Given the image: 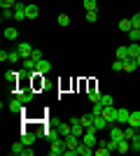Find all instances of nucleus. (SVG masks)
Listing matches in <instances>:
<instances>
[{
	"label": "nucleus",
	"mask_w": 140,
	"mask_h": 156,
	"mask_svg": "<svg viewBox=\"0 0 140 156\" xmlns=\"http://www.w3.org/2000/svg\"><path fill=\"white\" fill-rule=\"evenodd\" d=\"M131 28H133V23H131V19H121V21H119V30H121V33H128V30H131Z\"/></svg>",
	"instance_id": "obj_20"
},
{
	"label": "nucleus",
	"mask_w": 140,
	"mask_h": 156,
	"mask_svg": "<svg viewBox=\"0 0 140 156\" xmlns=\"http://www.w3.org/2000/svg\"><path fill=\"white\" fill-rule=\"evenodd\" d=\"M52 70V63L47 58H42V61H38V72H42V75H47V72Z\"/></svg>",
	"instance_id": "obj_13"
},
{
	"label": "nucleus",
	"mask_w": 140,
	"mask_h": 156,
	"mask_svg": "<svg viewBox=\"0 0 140 156\" xmlns=\"http://www.w3.org/2000/svg\"><path fill=\"white\" fill-rule=\"evenodd\" d=\"M14 96L19 98V100H21L23 105H26V103H31V100H33V96H35V89H33V86H26V89H19V91L14 93Z\"/></svg>",
	"instance_id": "obj_1"
},
{
	"label": "nucleus",
	"mask_w": 140,
	"mask_h": 156,
	"mask_svg": "<svg viewBox=\"0 0 140 156\" xmlns=\"http://www.w3.org/2000/svg\"><path fill=\"white\" fill-rule=\"evenodd\" d=\"M138 54H140V42H131V44H128V56L135 58Z\"/></svg>",
	"instance_id": "obj_16"
},
{
	"label": "nucleus",
	"mask_w": 140,
	"mask_h": 156,
	"mask_svg": "<svg viewBox=\"0 0 140 156\" xmlns=\"http://www.w3.org/2000/svg\"><path fill=\"white\" fill-rule=\"evenodd\" d=\"M138 137H140V130H138Z\"/></svg>",
	"instance_id": "obj_39"
},
{
	"label": "nucleus",
	"mask_w": 140,
	"mask_h": 156,
	"mask_svg": "<svg viewBox=\"0 0 140 156\" xmlns=\"http://www.w3.org/2000/svg\"><path fill=\"white\" fill-rule=\"evenodd\" d=\"M128 126L140 130V112H131V119H128Z\"/></svg>",
	"instance_id": "obj_15"
},
{
	"label": "nucleus",
	"mask_w": 140,
	"mask_h": 156,
	"mask_svg": "<svg viewBox=\"0 0 140 156\" xmlns=\"http://www.w3.org/2000/svg\"><path fill=\"white\" fill-rule=\"evenodd\" d=\"M16 49H19V54L23 56V58H28V56L33 54V47L28 44V42H19V44H16Z\"/></svg>",
	"instance_id": "obj_9"
},
{
	"label": "nucleus",
	"mask_w": 140,
	"mask_h": 156,
	"mask_svg": "<svg viewBox=\"0 0 140 156\" xmlns=\"http://www.w3.org/2000/svg\"><path fill=\"white\" fill-rule=\"evenodd\" d=\"M23 147H26V144L21 142V140H19V142H14V144H12V154H16V156L23 154Z\"/></svg>",
	"instance_id": "obj_26"
},
{
	"label": "nucleus",
	"mask_w": 140,
	"mask_h": 156,
	"mask_svg": "<svg viewBox=\"0 0 140 156\" xmlns=\"http://www.w3.org/2000/svg\"><path fill=\"white\" fill-rule=\"evenodd\" d=\"M31 58H35V61H42V51H40V49H33V54H31Z\"/></svg>",
	"instance_id": "obj_37"
},
{
	"label": "nucleus",
	"mask_w": 140,
	"mask_h": 156,
	"mask_svg": "<svg viewBox=\"0 0 140 156\" xmlns=\"http://www.w3.org/2000/svg\"><path fill=\"white\" fill-rule=\"evenodd\" d=\"M16 2H19V0H0V7H2V9H14Z\"/></svg>",
	"instance_id": "obj_27"
},
{
	"label": "nucleus",
	"mask_w": 140,
	"mask_h": 156,
	"mask_svg": "<svg viewBox=\"0 0 140 156\" xmlns=\"http://www.w3.org/2000/svg\"><path fill=\"white\" fill-rule=\"evenodd\" d=\"M19 75H21V72H16V70H9V72H5V82H7V84H9V86L14 89V86L19 84Z\"/></svg>",
	"instance_id": "obj_6"
},
{
	"label": "nucleus",
	"mask_w": 140,
	"mask_h": 156,
	"mask_svg": "<svg viewBox=\"0 0 140 156\" xmlns=\"http://www.w3.org/2000/svg\"><path fill=\"white\" fill-rule=\"evenodd\" d=\"M16 37H19L16 28H5V40H16Z\"/></svg>",
	"instance_id": "obj_22"
},
{
	"label": "nucleus",
	"mask_w": 140,
	"mask_h": 156,
	"mask_svg": "<svg viewBox=\"0 0 140 156\" xmlns=\"http://www.w3.org/2000/svg\"><path fill=\"white\" fill-rule=\"evenodd\" d=\"M2 19H14V9H2Z\"/></svg>",
	"instance_id": "obj_36"
},
{
	"label": "nucleus",
	"mask_w": 140,
	"mask_h": 156,
	"mask_svg": "<svg viewBox=\"0 0 140 156\" xmlns=\"http://www.w3.org/2000/svg\"><path fill=\"white\" fill-rule=\"evenodd\" d=\"M77 151H80V156H93V147H89L87 142L77 144Z\"/></svg>",
	"instance_id": "obj_11"
},
{
	"label": "nucleus",
	"mask_w": 140,
	"mask_h": 156,
	"mask_svg": "<svg viewBox=\"0 0 140 156\" xmlns=\"http://www.w3.org/2000/svg\"><path fill=\"white\" fill-rule=\"evenodd\" d=\"M82 124H84V128H91V126H93V114H91V112H89V114H82Z\"/></svg>",
	"instance_id": "obj_19"
},
{
	"label": "nucleus",
	"mask_w": 140,
	"mask_h": 156,
	"mask_svg": "<svg viewBox=\"0 0 140 156\" xmlns=\"http://www.w3.org/2000/svg\"><path fill=\"white\" fill-rule=\"evenodd\" d=\"M38 140V133L35 130H21V142L23 144H33Z\"/></svg>",
	"instance_id": "obj_4"
},
{
	"label": "nucleus",
	"mask_w": 140,
	"mask_h": 156,
	"mask_svg": "<svg viewBox=\"0 0 140 156\" xmlns=\"http://www.w3.org/2000/svg\"><path fill=\"white\" fill-rule=\"evenodd\" d=\"M135 63H138V68H140V54H138V56H135Z\"/></svg>",
	"instance_id": "obj_38"
},
{
	"label": "nucleus",
	"mask_w": 140,
	"mask_h": 156,
	"mask_svg": "<svg viewBox=\"0 0 140 156\" xmlns=\"http://www.w3.org/2000/svg\"><path fill=\"white\" fill-rule=\"evenodd\" d=\"M38 14H40V7L38 5H26V16L28 19H38Z\"/></svg>",
	"instance_id": "obj_12"
},
{
	"label": "nucleus",
	"mask_w": 140,
	"mask_h": 156,
	"mask_svg": "<svg viewBox=\"0 0 140 156\" xmlns=\"http://www.w3.org/2000/svg\"><path fill=\"white\" fill-rule=\"evenodd\" d=\"M112 70H114V72H121V70H124V61H119V58H117V61L112 63Z\"/></svg>",
	"instance_id": "obj_34"
},
{
	"label": "nucleus",
	"mask_w": 140,
	"mask_h": 156,
	"mask_svg": "<svg viewBox=\"0 0 140 156\" xmlns=\"http://www.w3.org/2000/svg\"><path fill=\"white\" fill-rule=\"evenodd\" d=\"M128 142H131V151H140V137L135 135L133 140H128Z\"/></svg>",
	"instance_id": "obj_30"
},
{
	"label": "nucleus",
	"mask_w": 140,
	"mask_h": 156,
	"mask_svg": "<svg viewBox=\"0 0 140 156\" xmlns=\"http://www.w3.org/2000/svg\"><path fill=\"white\" fill-rule=\"evenodd\" d=\"M23 107H26V105L21 103V100H19V98H16V96H14L12 100L7 103V110H9V112H23Z\"/></svg>",
	"instance_id": "obj_7"
},
{
	"label": "nucleus",
	"mask_w": 140,
	"mask_h": 156,
	"mask_svg": "<svg viewBox=\"0 0 140 156\" xmlns=\"http://www.w3.org/2000/svg\"><path fill=\"white\" fill-rule=\"evenodd\" d=\"M93 126L98 130H103V128H110V121H107L103 114H98V117H93Z\"/></svg>",
	"instance_id": "obj_10"
},
{
	"label": "nucleus",
	"mask_w": 140,
	"mask_h": 156,
	"mask_svg": "<svg viewBox=\"0 0 140 156\" xmlns=\"http://www.w3.org/2000/svg\"><path fill=\"white\" fill-rule=\"evenodd\" d=\"M135 68H138L135 58H126V61H124V72H133Z\"/></svg>",
	"instance_id": "obj_17"
},
{
	"label": "nucleus",
	"mask_w": 140,
	"mask_h": 156,
	"mask_svg": "<svg viewBox=\"0 0 140 156\" xmlns=\"http://www.w3.org/2000/svg\"><path fill=\"white\" fill-rule=\"evenodd\" d=\"M103 110H105V105H103V103L98 100V103H93V110H91V114H93V117H98V114H103Z\"/></svg>",
	"instance_id": "obj_24"
},
{
	"label": "nucleus",
	"mask_w": 140,
	"mask_h": 156,
	"mask_svg": "<svg viewBox=\"0 0 140 156\" xmlns=\"http://www.w3.org/2000/svg\"><path fill=\"white\" fill-rule=\"evenodd\" d=\"M96 19H98V12H96V9H89V12H87V21H89V23H93Z\"/></svg>",
	"instance_id": "obj_32"
},
{
	"label": "nucleus",
	"mask_w": 140,
	"mask_h": 156,
	"mask_svg": "<svg viewBox=\"0 0 140 156\" xmlns=\"http://www.w3.org/2000/svg\"><path fill=\"white\" fill-rule=\"evenodd\" d=\"M131 23H133V28H140V12H135L131 16Z\"/></svg>",
	"instance_id": "obj_35"
},
{
	"label": "nucleus",
	"mask_w": 140,
	"mask_h": 156,
	"mask_svg": "<svg viewBox=\"0 0 140 156\" xmlns=\"http://www.w3.org/2000/svg\"><path fill=\"white\" fill-rule=\"evenodd\" d=\"M56 21H59V26L66 28L68 23H70V16H68V14H59V19H56Z\"/></svg>",
	"instance_id": "obj_28"
},
{
	"label": "nucleus",
	"mask_w": 140,
	"mask_h": 156,
	"mask_svg": "<svg viewBox=\"0 0 140 156\" xmlns=\"http://www.w3.org/2000/svg\"><path fill=\"white\" fill-rule=\"evenodd\" d=\"M19 61H23V56L19 54V49H14V51H9V63H19Z\"/></svg>",
	"instance_id": "obj_25"
},
{
	"label": "nucleus",
	"mask_w": 140,
	"mask_h": 156,
	"mask_svg": "<svg viewBox=\"0 0 140 156\" xmlns=\"http://www.w3.org/2000/svg\"><path fill=\"white\" fill-rule=\"evenodd\" d=\"M31 79H33V84H31V86H33L35 91H40V89H45V86H47L45 75H42V72H38V70H35V72H31Z\"/></svg>",
	"instance_id": "obj_2"
},
{
	"label": "nucleus",
	"mask_w": 140,
	"mask_h": 156,
	"mask_svg": "<svg viewBox=\"0 0 140 156\" xmlns=\"http://www.w3.org/2000/svg\"><path fill=\"white\" fill-rule=\"evenodd\" d=\"M107 154H110V149H107L105 144H98V147L93 149V156H107Z\"/></svg>",
	"instance_id": "obj_23"
},
{
	"label": "nucleus",
	"mask_w": 140,
	"mask_h": 156,
	"mask_svg": "<svg viewBox=\"0 0 140 156\" xmlns=\"http://www.w3.org/2000/svg\"><path fill=\"white\" fill-rule=\"evenodd\" d=\"M126 35H128V40H131V42H140V28H131Z\"/></svg>",
	"instance_id": "obj_21"
},
{
	"label": "nucleus",
	"mask_w": 140,
	"mask_h": 156,
	"mask_svg": "<svg viewBox=\"0 0 140 156\" xmlns=\"http://www.w3.org/2000/svg\"><path fill=\"white\" fill-rule=\"evenodd\" d=\"M100 103H103V105L107 107V105H112L114 100H112V96H107V93H103V96H100Z\"/></svg>",
	"instance_id": "obj_33"
},
{
	"label": "nucleus",
	"mask_w": 140,
	"mask_h": 156,
	"mask_svg": "<svg viewBox=\"0 0 140 156\" xmlns=\"http://www.w3.org/2000/svg\"><path fill=\"white\" fill-rule=\"evenodd\" d=\"M103 117H105L110 124H117V110H114V105H107L105 110H103Z\"/></svg>",
	"instance_id": "obj_5"
},
{
	"label": "nucleus",
	"mask_w": 140,
	"mask_h": 156,
	"mask_svg": "<svg viewBox=\"0 0 140 156\" xmlns=\"http://www.w3.org/2000/svg\"><path fill=\"white\" fill-rule=\"evenodd\" d=\"M117 58H119V61L131 58V56H128V47H117Z\"/></svg>",
	"instance_id": "obj_18"
},
{
	"label": "nucleus",
	"mask_w": 140,
	"mask_h": 156,
	"mask_svg": "<svg viewBox=\"0 0 140 156\" xmlns=\"http://www.w3.org/2000/svg\"><path fill=\"white\" fill-rule=\"evenodd\" d=\"M23 19H28L26 16V5H23V2H16V5H14V21H23Z\"/></svg>",
	"instance_id": "obj_3"
},
{
	"label": "nucleus",
	"mask_w": 140,
	"mask_h": 156,
	"mask_svg": "<svg viewBox=\"0 0 140 156\" xmlns=\"http://www.w3.org/2000/svg\"><path fill=\"white\" fill-rule=\"evenodd\" d=\"M128 119H131V112H128V110H124V107L117 110V124H119V126H126Z\"/></svg>",
	"instance_id": "obj_8"
},
{
	"label": "nucleus",
	"mask_w": 140,
	"mask_h": 156,
	"mask_svg": "<svg viewBox=\"0 0 140 156\" xmlns=\"http://www.w3.org/2000/svg\"><path fill=\"white\" fill-rule=\"evenodd\" d=\"M84 9H98V2H96V0H84Z\"/></svg>",
	"instance_id": "obj_31"
},
{
	"label": "nucleus",
	"mask_w": 140,
	"mask_h": 156,
	"mask_svg": "<svg viewBox=\"0 0 140 156\" xmlns=\"http://www.w3.org/2000/svg\"><path fill=\"white\" fill-rule=\"evenodd\" d=\"M56 130L66 137V135H70V133H73V126H70V124H56Z\"/></svg>",
	"instance_id": "obj_14"
},
{
	"label": "nucleus",
	"mask_w": 140,
	"mask_h": 156,
	"mask_svg": "<svg viewBox=\"0 0 140 156\" xmlns=\"http://www.w3.org/2000/svg\"><path fill=\"white\" fill-rule=\"evenodd\" d=\"M100 96H103V93H98L96 89H91V91H89V100H91V103H98Z\"/></svg>",
	"instance_id": "obj_29"
}]
</instances>
